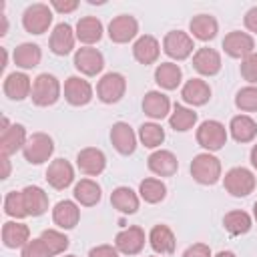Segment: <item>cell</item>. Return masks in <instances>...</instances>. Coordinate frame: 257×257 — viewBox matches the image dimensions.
I'll list each match as a JSON object with an SVG mask.
<instances>
[{
    "instance_id": "1",
    "label": "cell",
    "mask_w": 257,
    "mask_h": 257,
    "mask_svg": "<svg viewBox=\"0 0 257 257\" xmlns=\"http://www.w3.org/2000/svg\"><path fill=\"white\" fill-rule=\"evenodd\" d=\"M60 82L54 74H48V72H42L34 78L32 82V92H30V98L36 106H52L58 98H60Z\"/></svg>"
},
{
    "instance_id": "2",
    "label": "cell",
    "mask_w": 257,
    "mask_h": 257,
    "mask_svg": "<svg viewBox=\"0 0 257 257\" xmlns=\"http://www.w3.org/2000/svg\"><path fill=\"white\" fill-rule=\"evenodd\" d=\"M221 161L211 153H199L191 161V175L201 185H215L221 179Z\"/></svg>"
},
{
    "instance_id": "3",
    "label": "cell",
    "mask_w": 257,
    "mask_h": 257,
    "mask_svg": "<svg viewBox=\"0 0 257 257\" xmlns=\"http://www.w3.org/2000/svg\"><path fill=\"white\" fill-rule=\"evenodd\" d=\"M255 175L245 167H233L223 177V187L233 197H247L255 191Z\"/></svg>"
},
{
    "instance_id": "4",
    "label": "cell",
    "mask_w": 257,
    "mask_h": 257,
    "mask_svg": "<svg viewBox=\"0 0 257 257\" xmlns=\"http://www.w3.org/2000/svg\"><path fill=\"white\" fill-rule=\"evenodd\" d=\"M197 143L207 151V153H215L221 151L227 143V128L223 122L219 120H203L197 128Z\"/></svg>"
},
{
    "instance_id": "5",
    "label": "cell",
    "mask_w": 257,
    "mask_h": 257,
    "mask_svg": "<svg viewBox=\"0 0 257 257\" xmlns=\"http://www.w3.org/2000/svg\"><path fill=\"white\" fill-rule=\"evenodd\" d=\"M54 153V141L46 133H32L22 149L24 159L30 165H42L46 163Z\"/></svg>"
},
{
    "instance_id": "6",
    "label": "cell",
    "mask_w": 257,
    "mask_h": 257,
    "mask_svg": "<svg viewBox=\"0 0 257 257\" xmlns=\"http://www.w3.org/2000/svg\"><path fill=\"white\" fill-rule=\"evenodd\" d=\"M52 24V8L48 4H30L22 14V26L30 34H44Z\"/></svg>"
},
{
    "instance_id": "7",
    "label": "cell",
    "mask_w": 257,
    "mask_h": 257,
    "mask_svg": "<svg viewBox=\"0 0 257 257\" xmlns=\"http://www.w3.org/2000/svg\"><path fill=\"white\" fill-rule=\"evenodd\" d=\"M126 92V78L120 72H106L96 84V96L104 104L118 102Z\"/></svg>"
},
{
    "instance_id": "8",
    "label": "cell",
    "mask_w": 257,
    "mask_h": 257,
    "mask_svg": "<svg viewBox=\"0 0 257 257\" xmlns=\"http://www.w3.org/2000/svg\"><path fill=\"white\" fill-rule=\"evenodd\" d=\"M193 36L183 30H171L163 38V50L173 60H185L193 54Z\"/></svg>"
},
{
    "instance_id": "9",
    "label": "cell",
    "mask_w": 257,
    "mask_h": 257,
    "mask_svg": "<svg viewBox=\"0 0 257 257\" xmlns=\"http://www.w3.org/2000/svg\"><path fill=\"white\" fill-rule=\"evenodd\" d=\"M139 34V22L131 14H118L108 22V38L116 44L131 42Z\"/></svg>"
},
{
    "instance_id": "10",
    "label": "cell",
    "mask_w": 257,
    "mask_h": 257,
    "mask_svg": "<svg viewBox=\"0 0 257 257\" xmlns=\"http://www.w3.org/2000/svg\"><path fill=\"white\" fill-rule=\"evenodd\" d=\"M74 68L84 76H94L104 68V56L92 46H82L74 52Z\"/></svg>"
},
{
    "instance_id": "11",
    "label": "cell",
    "mask_w": 257,
    "mask_h": 257,
    "mask_svg": "<svg viewBox=\"0 0 257 257\" xmlns=\"http://www.w3.org/2000/svg\"><path fill=\"white\" fill-rule=\"evenodd\" d=\"M145 241H147L145 231H143L139 225H131V227H126V229H122V231L116 233V237H114V247L118 249V253L137 255V253L143 251Z\"/></svg>"
},
{
    "instance_id": "12",
    "label": "cell",
    "mask_w": 257,
    "mask_h": 257,
    "mask_svg": "<svg viewBox=\"0 0 257 257\" xmlns=\"http://www.w3.org/2000/svg\"><path fill=\"white\" fill-rule=\"evenodd\" d=\"M223 50L231 56V58H245L251 52H255V40L251 34L241 32V30H233L229 34H225L223 38Z\"/></svg>"
},
{
    "instance_id": "13",
    "label": "cell",
    "mask_w": 257,
    "mask_h": 257,
    "mask_svg": "<svg viewBox=\"0 0 257 257\" xmlns=\"http://www.w3.org/2000/svg\"><path fill=\"white\" fill-rule=\"evenodd\" d=\"M64 98L72 106H84L92 100V86L82 76H68L64 80Z\"/></svg>"
},
{
    "instance_id": "14",
    "label": "cell",
    "mask_w": 257,
    "mask_h": 257,
    "mask_svg": "<svg viewBox=\"0 0 257 257\" xmlns=\"http://www.w3.org/2000/svg\"><path fill=\"white\" fill-rule=\"evenodd\" d=\"M46 181L52 189L64 191L74 181V169L66 159H54L46 169Z\"/></svg>"
},
{
    "instance_id": "15",
    "label": "cell",
    "mask_w": 257,
    "mask_h": 257,
    "mask_svg": "<svg viewBox=\"0 0 257 257\" xmlns=\"http://www.w3.org/2000/svg\"><path fill=\"white\" fill-rule=\"evenodd\" d=\"M76 42V32L72 30V26L68 22H60L54 26V30L50 32V50L56 56H66L72 52Z\"/></svg>"
},
{
    "instance_id": "16",
    "label": "cell",
    "mask_w": 257,
    "mask_h": 257,
    "mask_svg": "<svg viewBox=\"0 0 257 257\" xmlns=\"http://www.w3.org/2000/svg\"><path fill=\"white\" fill-rule=\"evenodd\" d=\"M76 167L80 169V173L88 175V177H96L104 171L106 167V157L100 149L96 147H86L82 151H78L76 155Z\"/></svg>"
},
{
    "instance_id": "17",
    "label": "cell",
    "mask_w": 257,
    "mask_h": 257,
    "mask_svg": "<svg viewBox=\"0 0 257 257\" xmlns=\"http://www.w3.org/2000/svg\"><path fill=\"white\" fill-rule=\"evenodd\" d=\"M221 54L215 48L201 46L193 52V68L203 76H215L221 70Z\"/></svg>"
},
{
    "instance_id": "18",
    "label": "cell",
    "mask_w": 257,
    "mask_h": 257,
    "mask_svg": "<svg viewBox=\"0 0 257 257\" xmlns=\"http://www.w3.org/2000/svg\"><path fill=\"white\" fill-rule=\"evenodd\" d=\"M147 167L157 177H173L177 173V169H179V161H177L175 153H171L167 149H157L155 153L149 155Z\"/></svg>"
},
{
    "instance_id": "19",
    "label": "cell",
    "mask_w": 257,
    "mask_h": 257,
    "mask_svg": "<svg viewBox=\"0 0 257 257\" xmlns=\"http://www.w3.org/2000/svg\"><path fill=\"white\" fill-rule=\"evenodd\" d=\"M110 143L120 155H133L137 149V135L128 122H114L110 128Z\"/></svg>"
},
{
    "instance_id": "20",
    "label": "cell",
    "mask_w": 257,
    "mask_h": 257,
    "mask_svg": "<svg viewBox=\"0 0 257 257\" xmlns=\"http://www.w3.org/2000/svg\"><path fill=\"white\" fill-rule=\"evenodd\" d=\"M159 54H161V44H159V40L153 34H143L133 44V56H135V60L141 62V64H145V66L157 62Z\"/></svg>"
},
{
    "instance_id": "21",
    "label": "cell",
    "mask_w": 257,
    "mask_h": 257,
    "mask_svg": "<svg viewBox=\"0 0 257 257\" xmlns=\"http://www.w3.org/2000/svg\"><path fill=\"white\" fill-rule=\"evenodd\" d=\"M26 141H28V137H26L24 124H20V122L10 124L4 133H0V155H6V157L14 155L16 151L24 149Z\"/></svg>"
},
{
    "instance_id": "22",
    "label": "cell",
    "mask_w": 257,
    "mask_h": 257,
    "mask_svg": "<svg viewBox=\"0 0 257 257\" xmlns=\"http://www.w3.org/2000/svg\"><path fill=\"white\" fill-rule=\"evenodd\" d=\"M143 110L153 120H161L171 114V100L161 90H149L143 98Z\"/></svg>"
},
{
    "instance_id": "23",
    "label": "cell",
    "mask_w": 257,
    "mask_h": 257,
    "mask_svg": "<svg viewBox=\"0 0 257 257\" xmlns=\"http://www.w3.org/2000/svg\"><path fill=\"white\" fill-rule=\"evenodd\" d=\"M2 88L10 100H24L32 92V82H30L26 72H10L4 78Z\"/></svg>"
},
{
    "instance_id": "24",
    "label": "cell",
    "mask_w": 257,
    "mask_h": 257,
    "mask_svg": "<svg viewBox=\"0 0 257 257\" xmlns=\"http://www.w3.org/2000/svg\"><path fill=\"white\" fill-rule=\"evenodd\" d=\"M181 96L187 104L191 106H203L209 102L211 98V86L203 80V78H191L183 84L181 88Z\"/></svg>"
},
{
    "instance_id": "25",
    "label": "cell",
    "mask_w": 257,
    "mask_h": 257,
    "mask_svg": "<svg viewBox=\"0 0 257 257\" xmlns=\"http://www.w3.org/2000/svg\"><path fill=\"white\" fill-rule=\"evenodd\" d=\"M52 221L60 227V229H74L80 221V209L74 201L64 199L58 201L52 209Z\"/></svg>"
},
{
    "instance_id": "26",
    "label": "cell",
    "mask_w": 257,
    "mask_h": 257,
    "mask_svg": "<svg viewBox=\"0 0 257 257\" xmlns=\"http://www.w3.org/2000/svg\"><path fill=\"white\" fill-rule=\"evenodd\" d=\"M30 241V229L26 223L20 221H6L2 225V243L8 249L24 247Z\"/></svg>"
},
{
    "instance_id": "27",
    "label": "cell",
    "mask_w": 257,
    "mask_h": 257,
    "mask_svg": "<svg viewBox=\"0 0 257 257\" xmlns=\"http://www.w3.org/2000/svg\"><path fill=\"white\" fill-rule=\"evenodd\" d=\"M149 243H151L153 251L161 253V255H171L177 247L175 233L169 225H155L149 233Z\"/></svg>"
},
{
    "instance_id": "28",
    "label": "cell",
    "mask_w": 257,
    "mask_h": 257,
    "mask_svg": "<svg viewBox=\"0 0 257 257\" xmlns=\"http://www.w3.org/2000/svg\"><path fill=\"white\" fill-rule=\"evenodd\" d=\"M189 30L193 32V38L201 40V42H209L217 36L219 32V22L215 16L211 14H197L191 18L189 22Z\"/></svg>"
},
{
    "instance_id": "29",
    "label": "cell",
    "mask_w": 257,
    "mask_h": 257,
    "mask_svg": "<svg viewBox=\"0 0 257 257\" xmlns=\"http://www.w3.org/2000/svg\"><path fill=\"white\" fill-rule=\"evenodd\" d=\"M22 197L28 217H40L48 211V195L44 193V189L36 185H28L22 189Z\"/></svg>"
},
{
    "instance_id": "30",
    "label": "cell",
    "mask_w": 257,
    "mask_h": 257,
    "mask_svg": "<svg viewBox=\"0 0 257 257\" xmlns=\"http://www.w3.org/2000/svg\"><path fill=\"white\" fill-rule=\"evenodd\" d=\"M74 32H76V38L82 44L90 46V44H94V42H98L102 38V22L96 16H82L76 22Z\"/></svg>"
},
{
    "instance_id": "31",
    "label": "cell",
    "mask_w": 257,
    "mask_h": 257,
    "mask_svg": "<svg viewBox=\"0 0 257 257\" xmlns=\"http://www.w3.org/2000/svg\"><path fill=\"white\" fill-rule=\"evenodd\" d=\"M12 58H14V64H16V66H20L22 70H30V68H34V66L40 64V60H42V50H40V46L34 44V42H22V44H18V46L14 48Z\"/></svg>"
},
{
    "instance_id": "32",
    "label": "cell",
    "mask_w": 257,
    "mask_h": 257,
    "mask_svg": "<svg viewBox=\"0 0 257 257\" xmlns=\"http://www.w3.org/2000/svg\"><path fill=\"white\" fill-rule=\"evenodd\" d=\"M110 203L116 211L124 213V215H133L139 211L141 205V197L131 189V187H116L110 193Z\"/></svg>"
},
{
    "instance_id": "33",
    "label": "cell",
    "mask_w": 257,
    "mask_h": 257,
    "mask_svg": "<svg viewBox=\"0 0 257 257\" xmlns=\"http://www.w3.org/2000/svg\"><path fill=\"white\" fill-rule=\"evenodd\" d=\"M183 80V70L175 62H161L155 68V82L165 90H175Z\"/></svg>"
},
{
    "instance_id": "34",
    "label": "cell",
    "mask_w": 257,
    "mask_h": 257,
    "mask_svg": "<svg viewBox=\"0 0 257 257\" xmlns=\"http://www.w3.org/2000/svg\"><path fill=\"white\" fill-rule=\"evenodd\" d=\"M229 131L237 143H251L257 135V122L249 114H237L231 118Z\"/></svg>"
},
{
    "instance_id": "35",
    "label": "cell",
    "mask_w": 257,
    "mask_h": 257,
    "mask_svg": "<svg viewBox=\"0 0 257 257\" xmlns=\"http://www.w3.org/2000/svg\"><path fill=\"white\" fill-rule=\"evenodd\" d=\"M74 201L80 203L82 207H92L100 201L102 197V191H100V185L92 179H80L76 185H74Z\"/></svg>"
},
{
    "instance_id": "36",
    "label": "cell",
    "mask_w": 257,
    "mask_h": 257,
    "mask_svg": "<svg viewBox=\"0 0 257 257\" xmlns=\"http://www.w3.org/2000/svg\"><path fill=\"white\" fill-rule=\"evenodd\" d=\"M139 197L145 201V203H161L165 197H167V185L161 181V179H155V177H147L141 181L139 185Z\"/></svg>"
},
{
    "instance_id": "37",
    "label": "cell",
    "mask_w": 257,
    "mask_h": 257,
    "mask_svg": "<svg viewBox=\"0 0 257 257\" xmlns=\"http://www.w3.org/2000/svg\"><path fill=\"white\" fill-rule=\"evenodd\" d=\"M197 122V112L193 108H187L183 104H175L173 112L169 114V124L173 131L179 133H187L189 128H193Z\"/></svg>"
},
{
    "instance_id": "38",
    "label": "cell",
    "mask_w": 257,
    "mask_h": 257,
    "mask_svg": "<svg viewBox=\"0 0 257 257\" xmlns=\"http://www.w3.org/2000/svg\"><path fill=\"white\" fill-rule=\"evenodd\" d=\"M251 225H253L251 215L245 211H229L223 217V227L231 235H245V233H249Z\"/></svg>"
},
{
    "instance_id": "39",
    "label": "cell",
    "mask_w": 257,
    "mask_h": 257,
    "mask_svg": "<svg viewBox=\"0 0 257 257\" xmlns=\"http://www.w3.org/2000/svg\"><path fill=\"white\" fill-rule=\"evenodd\" d=\"M139 141L147 149H157L165 141V128L157 122H143L139 128Z\"/></svg>"
},
{
    "instance_id": "40",
    "label": "cell",
    "mask_w": 257,
    "mask_h": 257,
    "mask_svg": "<svg viewBox=\"0 0 257 257\" xmlns=\"http://www.w3.org/2000/svg\"><path fill=\"white\" fill-rule=\"evenodd\" d=\"M40 239L44 241V245L50 249L52 255L64 253V251L68 249V245H70V243H68V237H66L64 233L56 231V229H44L42 235H40Z\"/></svg>"
},
{
    "instance_id": "41",
    "label": "cell",
    "mask_w": 257,
    "mask_h": 257,
    "mask_svg": "<svg viewBox=\"0 0 257 257\" xmlns=\"http://www.w3.org/2000/svg\"><path fill=\"white\" fill-rule=\"evenodd\" d=\"M4 213H6L8 217H14V219H24V217H28L26 207H24L22 191H10V193L4 197Z\"/></svg>"
},
{
    "instance_id": "42",
    "label": "cell",
    "mask_w": 257,
    "mask_h": 257,
    "mask_svg": "<svg viewBox=\"0 0 257 257\" xmlns=\"http://www.w3.org/2000/svg\"><path fill=\"white\" fill-rule=\"evenodd\" d=\"M235 106L243 112H255L257 110V86L247 84L235 94Z\"/></svg>"
},
{
    "instance_id": "43",
    "label": "cell",
    "mask_w": 257,
    "mask_h": 257,
    "mask_svg": "<svg viewBox=\"0 0 257 257\" xmlns=\"http://www.w3.org/2000/svg\"><path fill=\"white\" fill-rule=\"evenodd\" d=\"M241 76L249 84L257 86V52H251L241 60Z\"/></svg>"
},
{
    "instance_id": "44",
    "label": "cell",
    "mask_w": 257,
    "mask_h": 257,
    "mask_svg": "<svg viewBox=\"0 0 257 257\" xmlns=\"http://www.w3.org/2000/svg\"><path fill=\"white\" fill-rule=\"evenodd\" d=\"M22 257H54L50 253V249L44 245V241L38 239H30L24 247H22Z\"/></svg>"
},
{
    "instance_id": "45",
    "label": "cell",
    "mask_w": 257,
    "mask_h": 257,
    "mask_svg": "<svg viewBox=\"0 0 257 257\" xmlns=\"http://www.w3.org/2000/svg\"><path fill=\"white\" fill-rule=\"evenodd\" d=\"M183 257H211V249L205 243H193L191 247L185 249Z\"/></svg>"
},
{
    "instance_id": "46",
    "label": "cell",
    "mask_w": 257,
    "mask_h": 257,
    "mask_svg": "<svg viewBox=\"0 0 257 257\" xmlns=\"http://www.w3.org/2000/svg\"><path fill=\"white\" fill-rule=\"evenodd\" d=\"M50 8H54L56 12L68 14V12H74L78 8V0H52L50 2Z\"/></svg>"
},
{
    "instance_id": "47",
    "label": "cell",
    "mask_w": 257,
    "mask_h": 257,
    "mask_svg": "<svg viewBox=\"0 0 257 257\" xmlns=\"http://www.w3.org/2000/svg\"><path fill=\"white\" fill-rule=\"evenodd\" d=\"M88 257H118V249L112 245H96L90 249Z\"/></svg>"
},
{
    "instance_id": "48",
    "label": "cell",
    "mask_w": 257,
    "mask_h": 257,
    "mask_svg": "<svg viewBox=\"0 0 257 257\" xmlns=\"http://www.w3.org/2000/svg\"><path fill=\"white\" fill-rule=\"evenodd\" d=\"M243 22H245V28H247L249 32H255V34H257V6H253V8H249V10L245 12Z\"/></svg>"
},
{
    "instance_id": "49",
    "label": "cell",
    "mask_w": 257,
    "mask_h": 257,
    "mask_svg": "<svg viewBox=\"0 0 257 257\" xmlns=\"http://www.w3.org/2000/svg\"><path fill=\"white\" fill-rule=\"evenodd\" d=\"M0 161H2V175H0V177H2V179H8V177H10V159H8L6 155H2Z\"/></svg>"
},
{
    "instance_id": "50",
    "label": "cell",
    "mask_w": 257,
    "mask_h": 257,
    "mask_svg": "<svg viewBox=\"0 0 257 257\" xmlns=\"http://www.w3.org/2000/svg\"><path fill=\"white\" fill-rule=\"evenodd\" d=\"M249 157H251V165L257 169V145H253V149H251V155H249Z\"/></svg>"
},
{
    "instance_id": "51",
    "label": "cell",
    "mask_w": 257,
    "mask_h": 257,
    "mask_svg": "<svg viewBox=\"0 0 257 257\" xmlns=\"http://www.w3.org/2000/svg\"><path fill=\"white\" fill-rule=\"evenodd\" d=\"M215 257H237V255H235L233 251H219Z\"/></svg>"
},
{
    "instance_id": "52",
    "label": "cell",
    "mask_w": 257,
    "mask_h": 257,
    "mask_svg": "<svg viewBox=\"0 0 257 257\" xmlns=\"http://www.w3.org/2000/svg\"><path fill=\"white\" fill-rule=\"evenodd\" d=\"M253 217H255V221H257V201L253 203Z\"/></svg>"
},
{
    "instance_id": "53",
    "label": "cell",
    "mask_w": 257,
    "mask_h": 257,
    "mask_svg": "<svg viewBox=\"0 0 257 257\" xmlns=\"http://www.w3.org/2000/svg\"><path fill=\"white\" fill-rule=\"evenodd\" d=\"M64 257H76V255H64Z\"/></svg>"
},
{
    "instance_id": "54",
    "label": "cell",
    "mask_w": 257,
    "mask_h": 257,
    "mask_svg": "<svg viewBox=\"0 0 257 257\" xmlns=\"http://www.w3.org/2000/svg\"><path fill=\"white\" fill-rule=\"evenodd\" d=\"M153 257H155V255H153Z\"/></svg>"
}]
</instances>
